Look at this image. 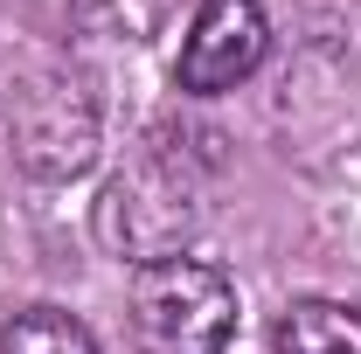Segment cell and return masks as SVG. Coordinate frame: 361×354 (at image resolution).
<instances>
[{"label":"cell","mask_w":361,"mask_h":354,"mask_svg":"<svg viewBox=\"0 0 361 354\" xmlns=\"http://www.w3.org/2000/svg\"><path fill=\"white\" fill-rule=\"evenodd\" d=\"M133 334L146 354H223L236 334V285L202 257H146L133 271Z\"/></svg>","instance_id":"cell-1"},{"label":"cell","mask_w":361,"mask_h":354,"mask_svg":"<svg viewBox=\"0 0 361 354\" xmlns=\"http://www.w3.org/2000/svg\"><path fill=\"white\" fill-rule=\"evenodd\" d=\"M7 139H14V160L28 174H42V181L84 174L90 153H97V104L84 97L77 77H42L7 111Z\"/></svg>","instance_id":"cell-2"},{"label":"cell","mask_w":361,"mask_h":354,"mask_svg":"<svg viewBox=\"0 0 361 354\" xmlns=\"http://www.w3.org/2000/svg\"><path fill=\"white\" fill-rule=\"evenodd\" d=\"M271 49V21L257 0H202L188 42H180V90L195 97H216V90H236Z\"/></svg>","instance_id":"cell-3"},{"label":"cell","mask_w":361,"mask_h":354,"mask_svg":"<svg viewBox=\"0 0 361 354\" xmlns=\"http://www.w3.org/2000/svg\"><path fill=\"white\" fill-rule=\"evenodd\" d=\"M278 354H361V312L334 299H299L278 319Z\"/></svg>","instance_id":"cell-4"},{"label":"cell","mask_w":361,"mask_h":354,"mask_svg":"<svg viewBox=\"0 0 361 354\" xmlns=\"http://www.w3.org/2000/svg\"><path fill=\"white\" fill-rule=\"evenodd\" d=\"M0 354H97L90 326L63 306H28L14 312V326L0 334Z\"/></svg>","instance_id":"cell-5"}]
</instances>
